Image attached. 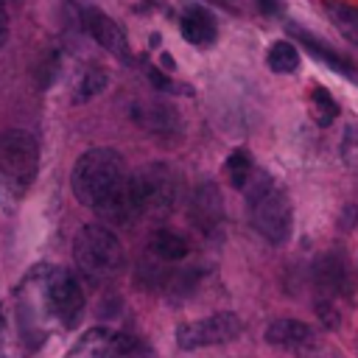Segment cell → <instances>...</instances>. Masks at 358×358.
Instances as JSON below:
<instances>
[{"instance_id": "obj_1", "label": "cell", "mask_w": 358, "mask_h": 358, "mask_svg": "<svg viewBox=\"0 0 358 358\" xmlns=\"http://www.w3.org/2000/svg\"><path fill=\"white\" fill-rule=\"evenodd\" d=\"M70 185L84 207L95 210L112 224H126L137 215L131 199V173L126 171L123 157L112 148L84 151L73 165Z\"/></svg>"}, {"instance_id": "obj_2", "label": "cell", "mask_w": 358, "mask_h": 358, "mask_svg": "<svg viewBox=\"0 0 358 358\" xmlns=\"http://www.w3.org/2000/svg\"><path fill=\"white\" fill-rule=\"evenodd\" d=\"M246 201H249V218L252 227L268 241V243H285L291 238L294 227V210L282 187L271 182V176L255 171L246 182Z\"/></svg>"}, {"instance_id": "obj_3", "label": "cell", "mask_w": 358, "mask_h": 358, "mask_svg": "<svg viewBox=\"0 0 358 358\" xmlns=\"http://www.w3.org/2000/svg\"><path fill=\"white\" fill-rule=\"evenodd\" d=\"M76 266L92 280H109L123 268V246L109 227L84 224L73 241Z\"/></svg>"}, {"instance_id": "obj_4", "label": "cell", "mask_w": 358, "mask_h": 358, "mask_svg": "<svg viewBox=\"0 0 358 358\" xmlns=\"http://www.w3.org/2000/svg\"><path fill=\"white\" fill-rule=\"evenodd\" d=\"M39 168L36 140L22 129H6L0 134V176L14 187L25 190Z\"/></svg>"}, {"instance_id": "obj_5", "label": "cell", "mask_w": 358, "mask_h": 358, "mask_svg": "<svg viewBox=\"0 0 358 358\" xmlns=\"http://www.w3.org/2000/svg\"><path fill=\"white\" fill-rule=\"evenodd\" d=\"M176 187H179V179H176L173 168H168L165 162L143 165L131 176V199H134L137 215L168 210L176 199Z\"/></svg>"}, {"instance_id": "obj_6", "label": "cell", "mask_w": 358, "mask_h": 358, "mask_svg": "<svg viewBox=\"0 0 358 358\" xmlns=\"http://www.w3.org/2000/svg\"><path fill=\"white\" fill-rule=\"evenodd\" d=\"M42 299L48 305V310L64 324L73 327L84 310V291L78 285V280L73 274H67L64 268H48L45 280H42Z\"/></svg>"}, {"instance_id": "obj_7", "label": "cell", "mask_w": 358, "mask_h": 358, "mask_svg": "<svg viewBox=\"0 0 358 358\" xmlns=\"http://www.w3.org/2000/svg\"><path fill=\"white\" fill-rule=\"evenodd\" d=\"M243 330L241 319L229 310L224 313H213L204 316L199 322H187L176 327V344L182 350H199V347H210V344H227L232 338H238Z\"/></svg>"}, {"instance_id": "obj_8", "label": "cell", "mask_w": 358, "mask_h": 358, "mask_svg": "<svg viewBox=\"0 0 358 358\" xmlns=\"http://www.w3.org/2000/svg\"><path fill=\"white\" fill-rule=\"evenodd\" d=\"M134 350V338L120 333V330H106V327H92L87 330L67 358H123Z\"/></svg>"}, {"instance_id": "obj_9", "label": "cell", "mask_w": 358, "mask_h": 358, "mask_svg": "<svg viewBox=\"0 0 358 358\" xmlns=\"http://www.w3.org/2000/svg\"><path fill=\"white\" fill-rule=\"evenodd\" d=\"M81 22H84L87 34H90L103 50H109L112 56L129 62V42H126V34H123V28H120L112 17H106L103 11L87 6V8H81Z\"/></svg>"}, {"instance_id": "obj_10", "label": "cell", "mask_w": 358, "mask_h": 358, "mask_svg": "<svg viewBox=\"0 0 358 358\" xmlns=\"http://www.w3.org/2000/svg\"><path fill=\"white\" fill-rule=\"evenodd\" d=\"M190 215L196 221L199 229H204L207 235H218L224 227V201L221 193L213 182H204L196 187L193 201H190Z\"/></svg>"}, {"instance_id": "obj_11", "label": "cell", "mask_w": 358, "mask_h": 358, "mask_svg": "<svg viewBox=\"0 0 358 358\" xmlns=\"http://www.w3.org/2000/svg\"><path fill=\"white\" fill-rule=\"evenodd\" d=\"M179 28H182V36H185L187 42L199 45V48L213 45L215 36H218L215 17H213L207 8H201V6L185 8V14H182V20H179Z\"/></svg>"}, {"instance_id": "obj_12", "label": "cell", "mask_w": 358, "mask_h": 358, "mask_svg": "<svg viewBox=\"0 0 358 358\" xmlns=\"http://www.w3.org/2000/svg\"><path fill=\"white\" fill-rule=\"evenodd\" d=\"M266 341L274 347H305L313 341V330L299 319H277L266 327Z\"/></svg>"}, {"instance_id": "obj_13", "label": "cell", "mask_w": 358, "mask_h": 358, "mask_svg": "<svg viewBox=\"0 0 358 358\" xmlns=\"http://www.w3.org/2000/svg\"><path fill=\"white\" fill-rule=\"evenodd\" d=\"M313 277H316V285H319L324 294H341V291H344V280H347L341 257H338V255H324V257L316 263Z\"/></svg>"}, {"instance_id": "obj_14", "label": "cell", "mask_w": 358, "mask_h": 358, "mask_svg": "<svg viewBox=\"0 0 358 358\" xmlns=\"http://www.w3.org/2000/svg\"><path fill=\"white\" fill-rule=\"evenodd\" d=\"M148 249L159 260H168V263H176V260L187 257V241L182 235H176V232H168V229H157L148 238Z\"/></svg>"}, {"instance_id": "obj_15", "label": "cell", "mask_w": 358, "mask_h": 358, "mask_svg": "<svg viewBox=\"0 0 358 358\" xmlns=\"http://www.w3.org/2000/svg\"><path fill=\"white\" fill-rule=\"evenodd\" d=\"M106 84H109L106 70H103L101 64H87V67L78 73L76 84H73V98H76V101H90V98H95L98 92H103Z\"/></svg>"}, {"instance_id": "obj_16", "label": "cell", "mask_w": 358, "mask_h": 358, "mask_svg": "<svg viewBox=\"0 0 358 358\" xmlns=\"http://www.w3.org/2000/svg\"><path fill=\"white\" fill-rule=\"evenodd\" d=\"M131 115H134L148 131H171V129L176 126L173 109H171V106H162V103H145V106H137V109H131Z\"/></svg>"}, {"instance_id": "obj_17", "label": "cell", "mask_w": 358, "mask_h": 358, "mask_svg": "<svg viewBox=\"0 0 358 358\" xmlns=\"http://www.w3.org/2000/svg\"><path fill=\"white\" fill-rule=\"evenodd\" d=\"M327 14L333 17L336 28L358 45V8L350 6V3H341V0H327Z\"/></svg>"}, {"instance_id": "obj_18", "label": "cell", "mask_w": 358, "mask_h": 358, "mask_svg": "<svg viewBox=\"0 0 358 358\" xmlns=\"http://www.w3.org/2000/svg\"><path fill=\"white\" fill-rule=\"evenodd\" d=\"M266 62H268V67L274 70V73H294L296 67H299V50L291 45V42H274L271 48H268V56H266Z\"/></svg>"}, {"instance_id": "obj_19", "label": "cell", "mask_w": 358, "mask_h": 358, "mask_svg": "<svg viewBox=\"0 0 358 358\" xmlns=\"http://www.w3.org/2000/svg\"><path fill=\"white\" fill-rule=\"evenodd\" d=\"M227 173H229L232 187H238V190L246 187V182H249L252 173H255V165H252V157H249L246 148H238V151H232V154L227 157Z\"/></svg>"}, {"instance_id": "obj_20", "label": "cell", "mask_w": 358, "mask_h": 358, "mask_svg": "<svg viewBox=\"0 0 358 358\" xmlns=\"http://www.w3.org/2000/svg\"><path fill=\"white\" fill-rule=\"evenodd\" d=\"M310 101H313V115H316V123H319V126L333 123V117L338 115V103L333 101V95H330L324 87H313Z\"/></svg>"}, {"instance_id": "obj_21", "label": "cell", "mask_w": 358, "mask_h": 358, "mask_svg": "<svg viewBox=\"0 0 358 358\" xmlns=\"http://www.w3.org/2000/svg\"><path fill=\"white\" fill-rule=\"evenodd\" d=\"M294 34H296V36H299V39L305 42V48H308V50H310V53H313L316 59L327 62V64H330L333 70H338V73H350V62H344V59H341V56H336L333 50L322 48V42H316V39H313V36H308L305 31H294Z\"/></svg>"}, {"instance_id": "obj_22", "label": "cell", "mask_w": 358, "mask_h": 358, "mask_svg": "<svg viewBox=\"0 0 358 358\" xmlns=\"http://www.w3.org/2000/svg\"><path fill=\"white\" fill-rule=\"evenodd\" d=\"M148 78H151V84H154L157 90H162V92H187V87L171 81V78H168L165 73H159V70H148Z\"/></svg>"}, {"instance_id": "obj_23", "label": "cell", "mask_w": 358, "mask_h": 358, "mask_svg": "<svg viewBox=\"0 0 358 358\" xmlns=\"http://www.w3.org/2000/svg\"><path fill=\"white\" fill-rule=\"evenodd\" d=\"M8 42V14H6V6L0 3V50L6 48Z\"/></svg>"}, {"instance_id": "obj_24", "label": "cell", "mask_w": 358, "mask_h": 358, "mask_svg": "<svg viewBox=\"0 0 358 358\" xmlns=\"http://www.w3.org/2000/svg\"><path fill=\"white\" fill-rule=\"evenodd\" d=\"M257 8L263 14H277L280 11V0H257Z\"/></svg>"}, {"instance_id": "obj_25", "label": "cell", "mask_w": 358, "mask_h": 358, "mask_svg": "<svg viewBox=\"0 0 358 358\" xmlns=\"http://www.w3.org/2000/svg\"><path fill=\"white\" fill-rule=\"evenodd\" d=\"M162 64H165L168 70H173V62H171V56H162Z\"/></svg>"}, {"instance_id": "obj_26", "label": "cell", "mask_w": 358, "mask_h": 358, "mask_svg": "<svg viewBox=\"0 0 358 358\" xmlns=\"http://www.w3.org/2000/svg\"><path fill=\"white\" fill-rule=\"evenodd\" d=\"M0 336H3V313H0Z\"/></svg>"}]
</instances>
